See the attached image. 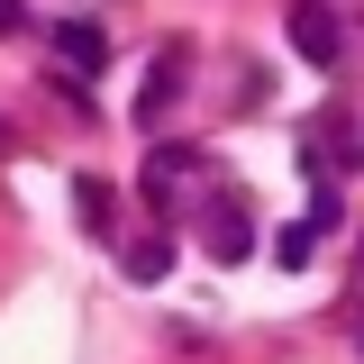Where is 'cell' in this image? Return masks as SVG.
Masks as SVG:
<instances>
[{
  "label": "cell",
  "mask_w": 364,
  "mask_h": 364,
  "mask_svg": "<svg viewBox=\"0 0 364 364\" xmlns=\"http://www.w3.org/2000/svg\"><path fill=\"white\" fill-rule=\"evenodd\" d=\"M301 164H310V182H346L364 164V128L346 109H318L310 128H301Z\"/></svg>",
  "instance_id": "cell-1"
},
{
  "label": "cell",
  "mask_w": 364,
  "mask_h": 364,
  "mask_svg": "<svg viewBox=\"0 0 364 364\" xmlns=\"http://www.w3.org/2000/svg\"><path fill=\"white\" fill-rule=\"evenodd\" d=\"M291 46H301V64L337 73V64H346V28H337V9H328V0H291Z\"/></svg>",
  "instance_id": "cell-2"
},
{
  "label": "cell",
  "mask_w": 364,
  "mask_h": 364,
  "mask_svg": "<svg viewBox=\"0 0 364 364\" xmlns=\"http://www.w3.org/2000/svg\"><path fill=\"white\" fill-rule=\"evenodd\" d=\"M182 82H191V46H164L155 64H146V91H136V119H146V136L173 119V100H182Z\"/></svg>",
  "instance_id": "cell-3"
},
{
  "label": "cell",
  "mask_w": 364,
  "mask_h": 364,
  "mask_svg": "<svg viewBox=\"0 0 364 364\" xmlns=\"http://www.w3.org/2000/svg\"><path fill=\"white\" fill-rule=\"evenodd\" d=\"M200 246H210L219 264H246V246H255V219H246L237 200H210V210H200Z\"/></svg>",
  "instance_id": "cell-4"
},
{
  "label": "cell",
  "mask_w": 364,
  "mask_h": 364,
  "mask_svg": "<svg viewBox=\"0 0 364 364\" xmlns=\"http://www.w3.org/2000/svg\"><path fill=\"white\" fill-rule=\"evenodd\" d=\"M182 173H200V146H155V155H146V200H173L182 191Z\"/></svg>",
  "instance_id": "cell-5"
},
{
  "label": "cell",
  "mask_w": 364,
  "mask_h": 364,
  "mask_svg": "<svg viewBox=\"0 0 364 364\" xmlns=\"http://www.w3.org/2000/svg\"><path fill=\"white\" fill-rule=\"evenodd\" d=\"M55 55H64V64H82V82H91V73L109 64V37H100L91 18H64V28H55Z\"/></svg>",
  "instance_id": "cell-6"
},
{
  "label": "cell",
  "mask_w": 364,
  "mask_h": 364,
  "mask_svg": "<svg viewBox=\"0 0 364 364\" xmlns=\"http://www.w3.org/2000/svg\"><path fill=\"white\" fill-rule=\"evenodd\" d=\"M73 219H82L91 237H109V219H119V191H109L100 173H82V182H73Z\"/></svg>",
  "instance_id": "cell-7"
},
{
  "label": "cell",
  "mask_w": 364,
  "mask_h": 364,
  "mask_svg": "<svg viewBox=\"0 0 364 364\" xmlns=\"http://www.w3.org/2000/svg\"><path fill=\"white\" fill-rule=\"evenodd\" d=\"M119 264H128V282H164V273H173V237H164V228H155V237H136Z\"/></svg>",
  "instance_id": "cell-8"
},
{
  "label": "cell",
  "mask_w": 364,
  "mask_h": 364,
  "mask_svg": "<svg viewBox=\"0 0 364 364\" xmlns=\"http://www.w3.org/2000/svg\"><path fill=\"white\" fill-rule=\"evenodd\" d=\"M310 255H318V228H310V219H291L282 237H273V264H291V273H301Z\"/></svg>",
  "instance_id": "cell-9"
},
{
  "label": "cell",
  "mask_w": 364,
  "mask_h": 364,
  "mask_svg": "<svg viewBox=\"0 0 364 364\" xmlns=\"http://www.w3.org/2000/svg\"><path fill=\"white\" fill-rule=\"evenodd\" d=\"M0 28H28V9H18V0H0Z\"/></svg>",
  "instance_id": "cell-10"
},
{
  "label": "cell",
  "mask_w": 364,
  "mask_h": 364,
  "mask_svg": "<svg viewBox=\"0 0 364 364\" xmlns=\"http://www.w3.org/2000/svg\"><path fill=\"white\" fill-rule=\"evenodd\" d=\"M0 146H9V128H0Z\"/></svg>",
  "instance_id": "cell-11"
}]
</instances>
